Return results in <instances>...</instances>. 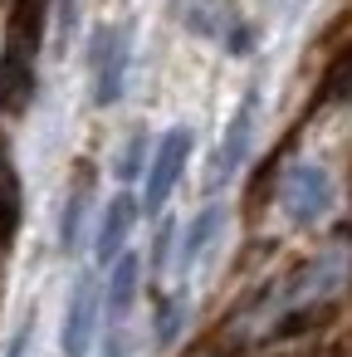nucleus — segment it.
I'll return each mask as SVG.
<instances>
[{
    "mask_svg": "<svg viewBox=\"0 0 352 357\" xmlns=\"http://www.w3.org/2000/svg\"><path fill=\"white\" fill-rule=\"evenodd\" d=\"M137 215H142V201L132 196V191H123L108 211H103V225H98V245H93V255L103 259V264H113V255H123L128 250V235H132V225H137Z\"/></svg>",
    "mask_w": 352,
    "mask_h": 357,
    "instance_id": "0eeeda50",
    "label": "nucleus"
},
{
    "mask_svg": "<svg viewBox=\"0 0 352 357\" xmlns=\"http://www.w3.org/2000/svg\"><path fill=\"white\" fill-rule=\"evenodd\" d=\"M98 318H103V284L98 274H79L69 294V313H64V357H84L93 347Z\"/></svg>",
    "mask_w": 352,
    "mask_h": 357,
    "instance_id": "39448f33",
    "label": "nucleus"
},
{
    "mask_svg": "<svg viewBox=\"0 0 352 357\" xmlns=\"http://www.w3.org/2000/svg\"><path fill=\"white\" fill-rule=\"evenodd\" d=\"M137 284H142V259H137L132 250L113 255L108 298H103V308H108V318H113V323H128V313H132V298H137ZM113 323H108V328H113Z\"/></svg>",
    "mask_w": 352,
    "mask_h": 357,
    "instance_id": "6e6552de",
    "label": "nucleus"
},
{
    "mask_svg": "<svg viewBox=\"0 0 352 357\" xmlns=\"http://www.w3.org/2000/svg\"><path fill=\"white\" fill-rule=\"evenodd\" d=\"M186 162H191V128H167L152 152H147V172H142V201L147 211H162L176 191V181L186 176Z\"/></svg>",
    "mask_w": 352,
    "mask_h": 357,
    "instance_id": "7ed1b4c3",
    "label": "nucleus"
},
{
    "mask_svg": "<svg viewBox=\"0 0 352 357\" xmlns=\"http://www.w3.org/2000/svg\"><path fill=\"white\" fill-rule=\"evenodd\" d=\"M181 323H186V303L181 298H167L157 308V347H171L176 333H181Z\"/></svg>",
    "mask_w": 352,
    "mask_h": 357,
    "instance_id": "f8f14e48",
    "label": "nucleus"
},
{
    "mask_svg": "<svg viewBox=\"0 0 352 357\" xmlns=\"http://www.w3.org/2000/svg\"><path fill=\"white\" fill-rule=\"evenodd\" d=\"M147 152H152V142L137 132V137L128 142V152L118 157V181H137V176L147 172Z\"/></svg>",
    "mask_w": 352,
    "mask_h": 357,
    "instance_id": "ddd939ff",
    "label": "nucleus"
},
{
    "mask_svg": "<svg viewBox=\"0 0 352 357\" xmlns=\"http://www.w3.org/2000/svg\"><path fill=\"white\" fill-rule=\"evenodd\" d=\"M20 211H25V196H20V172L10 162V147L0 142V255L15 245V230H20Z\"/></svg>",
    "mask_w": 352,
    "mask_h": 357,
    "instance_id": "1a4fd4ad",
    "label": "nucleus"
},
{
    "mask_svg": "<svg viewBox=\"0 0 352 357\" xmlns=\"http://www.w3.org/2000/svg\"><path fill=\"white\" fill-rule=\"evenodd\" d=\"M332 176H328V167H318V162H293L289 172H284V186H279V206H284V215L293 220V225H318V220H328L332 215Z\"/></svg>",
    "mask_w": 352,
    "mask_h": 357,
    "instance_id": "f03ea898",
    "label": "nucleus"
},
{
    "mask_svg": "<svg viewBox=\"0 0 352 357\" xmlns=\"http://www.w3.org/2000/svg\"><path fill=\"white\" fill-rule=\"evenodd\" d=\"M84 215H89V181H79L69 191V206H64V225H59V245L64 250H79V235H84Z\"/></svg>",
    "mask_w": 352,
    "mask_h": 357,
    "instance_id": "9b49d317",
    "label": "nucleus"
},
{
    "mask_svg": "<svg viewBox=\"0 0 352 357\" xmlns=\"http://www.w3.org/2000/svg\"><path fill=\"white\" fill-rule=\"evenodd\" d=\"M45 45V0H15L6 25V54H0V113L15 118L35 98V69Z\"/></svg>",
    "mask_w": 352,
    "mask_h": 357,
    "instance_id": "f257e3e1",
    "label": "nucleus"
},
{
    "mask_svg": "<svg viewBox=\"0 0 352 357\" xmlns=\"http://www.w3.org/2000/svg\"><path fill=\"white\" fill-rule=\"evenodd\" d=\"M30 342H35V318H25V323L10 333V342H6V357H30Z\"/></svg>",
    "mask_w": 352,
    "mask_h": 357,
    "instance_id": "2eb2a0df",
    "label": "nucleus"
},
{
    "mask_svg": "<svg viewBox=\"0 0 352 357\" xmlns=\"http://www.w3.org/2000/svg\"><path fill=\"white\" fill-rule=\"evenodd\" d=\"M128 64H132V40H128V30H113V25L93 30V40H89V69H93V98H98L103 108H113V103L123 98V89H128Z\"/></svg>",
    "mask_w": 352,
    "mask_h": 357,
    "instance_id": "20e7f679",
    "label": "nucleus"
},
{
    "mask_svg": "<svg viewBox=\"0 0 352 357\" xmlns=\"http://www.w3.org/2000/svg\"><path fill=\"white\" fill-rule=\"evenodd\" d=\"M220 220H225V211H220L215 201H211V206H206V211H201V215L191 220V235H186V245H181V269H191V264H196V255H201V250H206V245L215 240Z\"/></svg>",
    "mask_w": 352,
    "mask_h": 357,
    "instance_id": "9d476101",
    "label": "nucleus"
},
{
    "mask_svg": "<svg viewBox=\"0 0 352 357\" xmlns=\"http://www.w3.org/2000/svg\"><path fill=\"white\" fill-rule=\"evenodd\" d=\"M69 35H74V0H59V50H69Z\"/></svg>",
    "mask_w": 352,
    "mask_h": 357,
    "instance_id": "f3484780",
    "label": "nucleus"
},
{
    "mask_svg": "<svg viewBox=\"0 0 352 357\" xmlns=\"http://www.w3.org/2000/svg\"><path fill=\"white\" fill-rule=\"evenodd\" d=\"M171 245H176V225L162 220V230H157V240H152V269H157V279H162L167 264H171Z\"/></svg>",
    "mask_w": 352,
    "mask_h": 357,
    "instance_id": "4468645a",
    "label": "nucleus"
},
{
    "mask_svg": "<svg viewBox=\"0 0 352 357\" xmlns=\"http://www.w3.org/2000/svg\"><path fill=\"white\" fill-rule=\"evenodd\" d=\"M128 323H113L108 328V342H103V357H128V333H123Z\"/></svg>",
    "mask_w": 352,
    "mask_h": 357,
    "instance_id": "dca6fc26",
    "label": "nucleus"
},
{
    "mask_svg": "<svg viewBox=\"0 0 352 357\" xmlns=\"http://www.w3.org/2000/svg\"><path fill=\"white\" fill-rule=\"evenodd\" d=\"M254 128H259V89L245 93V103L235 108V118H230V128H225V142H220V152H215V181H225V176L240 172V162L250 157Z\"/></svg>",
    "mask_w": 352,
    "mask_h": 357,
    "instance_id": "423d86ee",
    "label": "nucleus"
}]
</instances>
